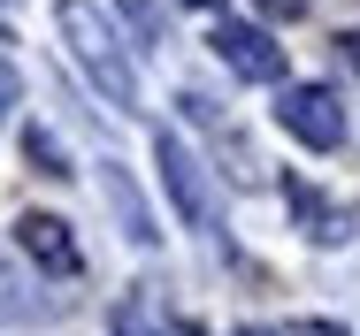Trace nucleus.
Wrapping results in <instances>:
<instances>
[{
  "label": "nucleus",
  "mask_w": 360,
  "mask_h": 336,
  "mask_svg": "<svg viewBox=\"0 0 360 336\" xmlns=\"http://www.w3.org/2000/svg\"><path fill=\"white\" fill-rule=\"evenodd\" d=\"M54 23H62V39H70L77 69L92 76V92L115 100V107H139V76H131V62H123V39L108 31V15H100L92 0H62Z\"/></svg>",
  "instance_id": "1"
},
{
  "label": "nucleus",
  "mask_w": 360,
  "mask_h": 336,
  "mask_svg": "<svg viewBox=\"0 0 360 336\" xmlns=\"http://www.w3.org/2000/svg\"><path fill=\"white\" fill-rule=\"evenodd\" d=\"M153 161H161V191L176 199V214H184L192 229H222V191L207 184V168H200V161H192L169 130L153 137Z\"/></svg>",
  "instance_id": "2"
},
{
  "label": "nucleus",
  "mask_w": 360,
  "mask_h": 336,
  "mask_svg": "<svg viewBox=\"0 0 360 336\" xmlns=\"http://www.w3.org/2000/svg\"><path fill=\"white\" fill-rule=\"evenodd\" d=\"M276 123H284L299 145H314V153H338V145H345V107H338L330 84H291L284 107H276Z\"/></svg>",
  "instance_id": "3"
},
{
  "label": "nucleus",
  "mask_w": 360,
  "mask_h": 336,
  "mask_svg": "<svg viewBox=\"0 0 360 336\" xmlns=\"http://www.w3.org/2000/svg\"><path fill=\"white\" fill-rule=\"evenodd\" d=\"M215 54H222V69H238L245 84H276V76H284V46H276L261 23H215Z\"/></svg>",
  "instance_id": "4"
},
{
  "label": "nucleus",
  "mask_w": 360,
  "mask_h": 336,
  "mask_svg": "<svg viewBox=\"0 0 360 336\" xmlns=\"http://www.w3.org/2000/svg\"><path fill=\"white\" fill-rule=\"evenodd\" d=\"M15 237H23V253H31L39 268H54V275H77V268H84V253H77V237H70L62 214H23Z\"/></svg>",
  "instance_id": "5"
},
{
  "label": "nucleus",
  "mask_w": 360,
  "mask_h": 336,
  "mask_svg": "<svg viewBox=\"0 0 360 336\" xmlns=\"http://www.w3.org/2000/svg\"><path fill=\"white\" fill-rule=\"evenodd\" d=\"M284 199H291V214L307 222V237H322V245H338V237H353V214L345 206H330L314 184H284Z\"/></svg>",
  "instance_id": "6"
},
{
  "label": "nucleus",
  "mask_w": 360,
  "mask_h": 336,
  "mask_svg": "<svg viewBox=\"0 0 360 336\" xmlns=\"http://www.w3.org/2000/svg\"><path fill=\"white\" fill-rule=\"evenodd\" d=\"M108 336H176V329L161 321V306H153L146 290H131V298H115V314H108Z\"/></svg>",
  "instance_id": "7"
},
{
  "label": "nucleus",
  "mask_w": 360,
  "mask_h": 336,
  "mask_svg": "<svg viewBox=\"0 0 360 336\" xmlns=\"http://www.w3.org/2000/svg\"><path fill=\"white\" fill-rule=\"evenodd\" d=\"M123 15H131V31L139 39H161V0H115Z\"/></svg>",
  "instance_id": "8"
},
{
  "label": "nucleus",
  "mask_w": 360,
  "mask_h": 336,
  "mask_svg": "<svg viewBox=\"0 0 360 336\" xmlns=\"http://www.w3.org/2000/svg\"><path fill=\"white\" fill-rule=\"evenodd\" d=\"M31 161H39L46 176H70V168H62V145H54L46 130H31Z\"/></svg>",
  "instance_id": "9"
},
{
  "label": "nucleus",
  "mask_w": 360,
  "mask_h": 336,
  "mask_svg": "<svg viewBox=\"0 0 360 336\" xmlns=\"http://www.w3.org/2000/svg\"><path fill=\"white\" fill-rule=\"evenodd\" d=\"M8 107H15V69L0 62V123H8Z\"/></svg>",
  "instance_id": "10"
},
{
  "label": "nucleus",
  "mask_w": 360,
  "mask_h": 336,
  "mask_svg": "<svg viewBox=\"0 0 360 336\" xmlns=\"http://www.w3.org/2000/svg\"><path fill=\"white\" fill-rule=\"evenodd\" d=\"M291 336H345V329H338V321H299Z\"/></svg>",
  "instance_id": "11"
},
{
  "label": "nucleus",
  "mask_w": 360,
  "mask_h": 336,
  "mask_svg": "<svg viewBox=\"0 0 360 336\" xmlns=\"http://www.w3.org/2000/svg\"><path fill=\"white\" fill-rule=\"evenodd\" d=\"M261 8H269V15H299L307 0H261Z\"/></svg>",
  "instance_id": "12"
},
{
  "label": "nucleus",
  "mask_w": 360,
  "mask_h": 336,
  "mask_svg": "<svg viewBox=\"0 0 360 336\" xmlns=\"http://www.w3.org/2000/svg\"><path fill=\"white\" fill-rule=\"evenodd\" d=\"M338 46H345V62L360 69V31H345V39H338Z\"/></svg>",
  "instance_id": "13"
},
{
  "label": "nucleus",
  "mask_w": 360,
  "mask_h": 336,
  "mask_svg": "<svg viewBox=\"0 0 360 336\" xmlns=\"http://www.w3.org/2000/svg\"><path fill=\"white\" fill-rule=\"evenodd\" d=\"M238 336H276V329H238Z\"/></svg>",
  "instance_id": "14"
},
{
  "label": "nucleus",
  "mask_w": 360,
  "mask_h": 336,
  "mask_svg": "<svg viewBox=\"0 0 360 336\" xmlns=\"http://www.w3.org/2000/svg\"><path fill=\"white\" fill-rule=\"evenodd\" d=\"M192 8H222V0H192Z\"/></svg>",
  "instance_id": "15"
}]
</instances>
